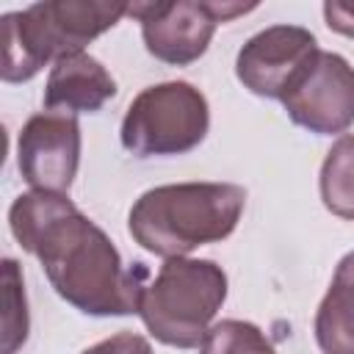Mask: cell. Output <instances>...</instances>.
<instances>
[{
	"label": "cell",
	"mask_w": 354,
	"mask_h": 354,
	"mask_svg": "<svg viewBox=\"0 0 354 354\" xmlns=\"http://www.w3.org/2000/svg\"><path fill=\"white\" fill-rule=\"evenodd\" d=\"M246 191L235 183H177L149 188L130 207V235L160 257H185L224 241L241 221Z\"/></svg>",
	"instance_id": "7a4b0ae2"
},
{
	"label": "cell",
	"mask_w": 354,
	"mask_h": 354,
	"mask_svg": "<svg viewBox=\"0 0 354 354\" xmlns=\"http://www.w3.org/2000/svg\"><path fill=\"white\" fill-rule=\"evenodd\" d=\"M288 116L318 136L343 133L354 122V66L337 53H318L282 100Z\"/></svg>",
	"instance_id": "ba28073f"
},
{
	"label": "cell",
	"mask_w": 354,
	"mask_h": 354,
	"mask_svg": "<svg viewBox=\"0 0 354 354\" xmlns=\"http://www.w3.org/2000/svg\"><path fill=\"white\" fill-rule=\"evenodd\" d=\"M8 224L17 243L36 254L61 299L86 315L138 313L147 268H124L111 238L66 194L28 191L14 199Z\"/></svg>",
	"instance_id": "6da1fadb"
},
{
	"label": "cell",
	"mask_w": 354,
	"mask_h": 354,
	"mask_svg": "<svg viewBox=\"0 0 354 354\" xmlns=\"http://www.w3.org/2000/svg\"><path fill=\"white\" fill-rule=\"evenodd\" d=\"M318 41L307 28L274 25L254 33L238 53L235 75L257 97L285 100L318 58Z\"/></svg>",
	"instance_id": "52a82bcc"
},
{
	"label": "cell",
	"mask_w": 354,
	"mask_h": 354,
	"mask_svg": "<svg viewBox=\"0 0 354 354\" xmlns=\"http://www.w3.org/2000/svg\"><path fill=\"white\" fill-rule=\"evenodd\" d=\"M113 97L116 83L108 69L88 53H72L53 64L44 88V108L69 116L94 113Z\"/></svg>",
	"instance_id": "30bf717a"
},
{
	"label": "cell",
	"mask_w": 354,
	"mask_h": 354,
	"mask_svg": "<svg viewBox=\"0 0 354 354\" xmlns=\"http://www.w3.org/2000/svg\"><path fill=\"white\" fill-rule=\"evenodd\" d=\"M324 207L340 218L354 221V136H340L321 166Z\"/></svg>",
	"instance_id": "7c38bea8"
},
{
	"label": "cell",
	"mask_w": 354,
	"mask_h": 354,
	"mask_svg": "<svg viewBox=\"0 0 354 354\" xmlns=\"http://www.w3.org/2000/svg\"><path fill=\"white\" fill-rule=\"evenodd\" d=\"M3 354H14L28 337V310H25V290L22 277L14 260L3 263Z\"/></svg>",
	"instance_id": "5bb4252c"
},
{
	"label": "cell",
	"mask_w": 354,
	"mask_h": 354,
	"mask_svg": "<svg viewBox=\"0 0 354 354\" xmlns=\"http://www.w3.org/2000/svg\"><path fill=\"white\" fill-rule=\"evenodd\" d=\"M127 14V3L50 0L33 3L25 11L6 14L3 33V80H30L47 61H58L113 28Z\"/></svg>",
	"instance_id": "3957f363"
},
{
	"label": "cell",
	"mask_w": 354,
	"mask_h": 354,
	"mask_svg": "<svg viewBox=\"0 0 354 354\" xmlns=\"http://www.w3.org/2000/svg\"><path fill=\"white\" fill-rule=\"evenodd\" d=\"M324 17H326V25L332 30L354 39V3L329 0V3H324Z\"/></svg>",
	"instance_id": "2e32d148"
},
{
	"label": "cell",
	"mask_w": 354,
	"mask_h": 354,
	"mask_svg": "<svg viewBox=\"0 0 354 354\" xmlns=\"http://www.w3.org/2000/svg\"><path fill=\"white\" fill-rule=\"evenodd\" d=\"M83 354H152V346L141 335L119 332V335H111V337L88 346Z\"/></svg>",
	"instance_id": "9a60e30c"
},
{
	"label": "cell",
	"mask_w": 354,
	"mask_h": 354,
	"mask_svg": "<svg viewBox=\"0 0 354 354\" xmlns=\"http://www.w3.org/2000/svg\"><path fill=\"white\" fill-rule=\"evenodd\" d=\"M315 340L324 354H354V252L335 268L332 285L315 313Z\"/></svg>",
	"instance_id": "8fae6325"
},
{
	"label": "cell",
	"mask_w": 354,
	"mask_h": 354,
	"mask_svg": "<svg viewBox=\"0 0 354 354\" xmlns=\"http://www.w3.org/2000/svg\"><path fill=\"white\" fill-rule=\"evenodd\" d=\"M227 299V274L213 260L169 257L141 296L138 315L155 340L174 348L202 346Z\"/></svg>",
	"instance_id": "277c9868"
},
{
	"label": "cell",
	"mask_w": 354,
	"mask_h": 354,
	"mask_svg": "<svg viewBox=\"0 0 354 354\" xmlns=\"http://www.w3.org/2000/svg\"><path fill=\"white\" fill-rule=\"evenodd\" d=\"M19 174L33 191L66 194L80 163V124L69 113L41 111L30 116L17 144Z\"/></svg>",
	"instance_id": "9c48e42d"
},
{
	"label": "cell",
	"mask_w": 354,
	"mask_h": 354,
	"mask_svg": "<svg viewBox=\"0 0 354 354\" xmlns=\"http://www.w3.org/2000/svg\"><path fill=\"white\" fill-rule=\"evenodd\" d=\"M210 124L207 100L185 80L144 88L122 122V144L138 158L183 155L202 144Z\"/></svg>",
	"instance_id": "5b68a950"
},
{
	"label": "cell",
	"mask_w": 354,
	"mask_h": 354,
	"mask_svg": "<svg viewBox=\"0 0 354 354\" xmlns=\"http://www.w3.org/2000/svg\"><path fill=\"white\" fill-rule=\"evenodd\" d=\"M243 3H199V0H158L133 3L127 14L141 22V36L147 50L174 66H185L205 55L218 22L252 11Z\"/></svg>",
	"instance_id": "8992f818"
},
{
	"label": "cell",
	"mask_w": 354,
	"mask_h": 354,
	"mask_svg": "<svg viewBox=\"0 0 354 354\" xmlns=\"http://www.w3.org/2000/svg\"><path fill=\"white\" fill-rule=\"evenodd\" d=\"M199 354H277V351L254 324L230 318L207 329Z\"/></svg>",
	"instance_id": "4fadbf2b"
}]
</instances>
